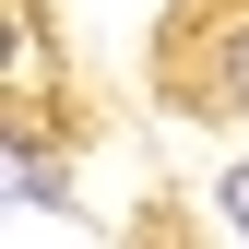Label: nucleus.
I'll return each instance as SVG.
<instances>
[{
    "instance_id": "nucleus-1",
    "label": "nucleus",
    "mask_w": 249,
    "mask_h": 249,
    "mask_svg": "<svg viewBox=\"0 0 249 249\" xmlns=\"http://www.w3.org/2000/svg\"><path fill=\"white\" fill-rule=\"evenodd\" d=\"M226 213H237V226H249V166H237V178H226Z\"/></svg>"
}]
</instances>
